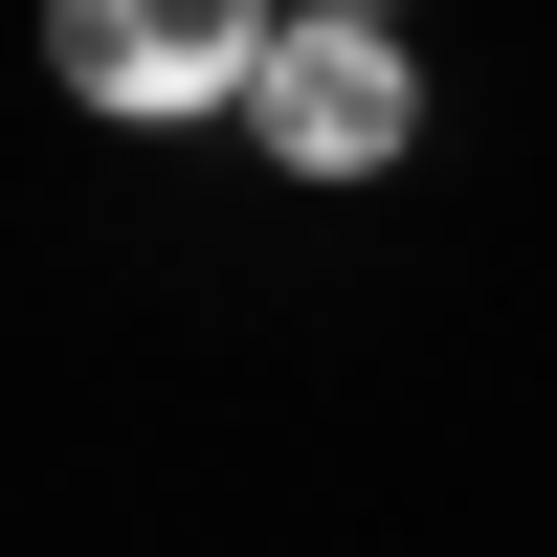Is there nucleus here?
Segmentation results:
<instances>
[{"mask_svg": "<svg viewBox=\"0 0 557 557\" xmlns=\"http://www.w3.org/2000/svg\"><path fill=\"white\" fill-rule=\"evenodd\" d=\"M268 23L290 0H45V67L112 134H178V112H246L268 89Z\"/></svg>", "mask_w": 557, "mask_h": 557, "instance_id": "1", "label": "nucleus"}, {"mask_svg": "<svg viewBox=\"0 0 557 557\" xmlns=\"http://www.w3.org/2000/svg\"><path fill=\"white\" fill-rule=\"evenodd\" d=\"M246 134H268L290 178H380L401 134H424V67H401V23H268Z\"/></svg>", "mask_w": 557, "mask_h": 557, "instance_id": "2", "label": "nucleus"}, {"mask_svg": "<svg viewBox=\"0 0 557 557\" xmlns=\"http://www.w3.org/2000/svg\"><path fill=\"white\" fill-rule=\"evenodd\" d=\"M290 23H380V0H290Z\"/></svg>", "mask_w": 557, "mask_h": 557, "instance_id": "3", "label": "nucleus"}]
</instances>
